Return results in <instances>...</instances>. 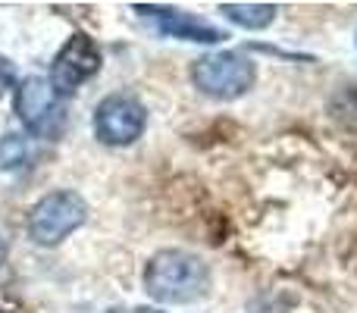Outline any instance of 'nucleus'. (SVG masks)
Masks as SVG:
<instances>
[{"instance_id":"obj_7","label":"nucleus","mask_w":357,"mask_h":313,"mask_svg":"<svg viewBox=\"0 0 357 313\" xmlns=\"http://www.w3.org/2000/svg\"><path fill=\"white\" fill-rule=\"evenodd\" d=\"M144 16H157V29L167 38H182V41H197V44H216L226 38L222 29H213L204 19H195L188 13H178L173 6H135Z\"/></svg>"},{"instance_id":"obj_4","label":"nucleus","mask_w":357,"mask_h":313,"mask_svg":"<svg viewBox=\"0 0 357 313\" xmlns=\"http://www.w3.org/2000/svg\"><path fill=\"white\" fill-rule=\"evenodd\" d=\"M13 104H16L19 123L38 138H50L54 142L63 132V125H66V116H63L60 104H56L54 88L41 75H25L16 88V100Z\"/></svg>"},{"instance_id":"obj_8","label":"nucleus","mask_w":357,"mask_h":313,"mask_svg":"<svg viewBox=\"0 0 357 313\" xmlns=\"http://www.w3.org/2000/svg\"><path fill=\"white\" fill-rule=\"evenodd\" d=\"M220 10L241 29H266L276 19V6L273 3H220Z\"/></svg>"},{"instance_id":"obj_9","label":"nucleus","mask_w":357,"mask_h":313,"mask_svg":"<svg viewBox=\"0 0 357 313\" xmlns=\"http://www.w3.org/2000/svg\"><path fill=\"white\" fill-rule=\"evenodd\" d=\"M29 160V148H25V138L22 135H6L3 144H0V169H19V166Z\"/></svg>"},{"instance_id":"obj_11","label":"nucleus","mask_w":357,"mask_h":313,"mask_svg":"<svg viewBox=\"0 0 357 313\" xmlns=\"http://www.w3.org/2000/svg\"><path fill=\"white\" fill-rule=\"evenodd\" d=\"M0 313H6V310H0Z\"/></svg>"},{"instance_id":"obj_6","label":"nucleus","mask_w":357,"mask_h":313,"mask_svg":"<svg viewBox=\"0 0 357 313\" xmlns=\"http://www.w3.org/2000/svg\"><path fill=\"white\" fill-rule=\"evenodd\" d=\"M100 69V50L98 44L88 35H73L66 44L60 47V54L54 56V66H50V88H54L56 98L63 94H75L85 85L91 75H98Z\"/></svg>"},{"instance_id":"obj_2","label":"nucleus","mask_w":357,"mask_h":313,"mask_svg":"<svg viewBox=\"0 0 357 313\" xmlns=\"http://www.w3.org/2000/svg\"><path fill=\"white\" fill-rule=\"evenodd\" d=\"M257 79V66L251 56L238 54V50H220V54H207L195 60L191 66V82L201 94L213 100H235L248 94Z\"/></svg>"},{"instance_id":"obj_1","label":"nucleus","mask_w":357,"mask_h":313,"mask_svg":"<svg viewBox=\"0 0 357 313\" xmlns=\"http://www.w3.org/2000/svg\"><path fill=\"white\" fill-rule=\"evenodd\" d=\"M210 289V270L197 254L178 251H160L151 257L144 270V291L157 304H195L207 295Z\"/></svg>"},{"instance_id":"obj_3","label":"nucleus","mask_w":357,"mask_h":313,"mask_svg":"<svg viewBox=\"0 0 357 313\" xmlns=\"http://www.w3.org/2000/svg\"><path fill=\"white\" fill-rule=\"evenodd\" d=\"M88 220V204L75 191H50L31 207L29 213V235L35 245L54 247L63 238L75 232L79 226H85Z\"/></svg>"},{"instance_id":"obj_10","label":"nucleus","mask_w":357,"mask_h":313,"mask_svg":"<svg viewBox=\"0 0 357 313\" xmlns=\"http://www.w3.org/2000/svg\"><path fill=\"white\" fill-rule=\"evenodd\" d=\"M3 257H6V245H3V238H0V264H3Z\"/></svg>"},{"instance_id":"obj_5","label":"nucleus","mask_w":357,"mask_h":313,"mask_svg":"<svg viewBox=\"0 0 357 313\" xmlns=\"http://www.w3.org/2000/svg\"><path fill=\"white\" fill-rule=\"evenodd\" d=\"M148 123L144 104L129 91L110 94L98 104L94 110V135L110 148H126V144L138 142Z\"/></svg>"}]
</instances>
